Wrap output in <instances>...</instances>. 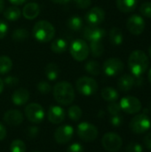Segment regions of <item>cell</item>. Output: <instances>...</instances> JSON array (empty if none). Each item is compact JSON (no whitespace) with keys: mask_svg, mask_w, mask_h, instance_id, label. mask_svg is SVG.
Returning a JSON list of instances; mask_svg holds the SVG:
<instances>
[{"mask_svg":"<svg viewBox=\"0 0 151 152\" xmlns=\"http://www.w3.org/2000/svg\"><path fill=\"white\" fill-rule=\"evenodd\" d=\"M149 64V58L142 50L133 51L128 58V67L134 77H142L147 71Z\"/></svg>","mask_w":151,"mask_h":152,"instance_id":"cell-1","label":"cell"},{"mask_svg":"<svg viewBox=\"0 0 151 152\" xmlns=\"http://www.w3.org/2000/svg\"><path fill=\"white\" fill-rule=\"evenodd\" d=\"M53 94L55 101L63 106L70 105L75 100V90L67 81L58 82L53 88Z\"/></svg>","mask_w":151,"mask_h":152,"instance_id":"cell-2","label":"cell"},{"mask_svg":"<svg viewBox=\"0 0 151 152\" xmlns=\"http://www.w3.org/2000/svg\"><path fill=\"white\" fill-rule=\"evenodd\" d=\"M33 37L39 43L50 42L55 36V28L52 23L47 20L37 21L32 29Z\"/></svg>","mask_w":151,"mask_h":152,"instance_id":"cell-3","label":"cell"},{"mask_svg":"<svg viewBox=\"0 0 151 152\" xmlns=\"http://www.w3.org/2000/svg\"><path fill=\"white\" fill-rule=\"evenodd\" d=\"M69 52L74 60L77 61H84L87 59L90 53V49L89 45L85 40L76 39L71 43L69 46Z\"/></svg>","mask_w":151,"mask_h":152,"instance_id":"cell-4","label":"cell"},{"mask_svg":"<svg viewBox=\"0 0 151 152\" xmlns=\"http://www.w3.org/2000/svg\"><path fill=\"white\" fill-rule=\"evenodd\" d=\"M76 87L79 94L85 96H91L98 90V83L90 77H81L76 82Z\"/></svg>","mask_w":151,"mask_h":152,"instance_id":"cell-5","label":"cell"},{"mask_svg":"<svg viewBox=\"0 0 151 152\" xmlns=\"http://www.w3.org/2000/svg\"><path fill=\"white\" fill-rule=\"evenodd\" d=\"M151 122L150 118L145 113H140L135 115L130 121L129 127L134 134H144L150 130Z\"/></svg>","mask_w":151,"mask_h":152,"instance_id":"cell-6","label":"cell"},{"mask_svg":"<svg viewBox=\"0 0 151 152\" xmlns=\"http://www.w3.org/2000/svg\"><path fill=\"white\" fill-rule=\"evenodd\" d=\"M77 133L79 138L86 142H93L97 139L99 132L97 127L89 123V122H82L77 126Z\"/></svg>","mask_w":151,"mask_h":152,"instance_id":"cell-7","label":"cell"},{"mask_svg":"<svg viewBox=\"0 0 151 152\" xmlns=\"http://www.w3.org/2000/svg\"><path fill=\"white\" fill-rule=\"evenodd\" d=\"M24 115L31 123L39 124L44 118V110L40 104L32 102L26 106L24 110Z\"/></svg>","mask_w":151,"mask_h":152,"instance_id":"cell-8","label":"cell"},{"mask_svg":"<svg viewBox=\"0 0 151 152\" xmlns=\"http://www.w3.org/2000/svg\"><path fill=\"white\" fill-rule=\"evenodd\" d=\"M102 147L109 152H117L123 146V140L116 133H107L101 139Z\"/></svg>","mask_w":151,"mask_h":152,"instance_id":"cell-9","label":"cell"},{"mask_svg":"<svg viewBox=\"0 0 151 152\" xmlns=\"http://www.w3.org/2000/svg\"><path fill=\"white\" fill-rule=\"evenodd\" d=\"M119 105L121 110L127 114H138L142 110L141 101L134 96H125L121 99Z\"/></svg>","mask_w":151,"mask_h":152,"instance_id":"cell-10","label":"cell"},{"mask_svg":"<svg viewBox=\"0 0 151 152\" xmlns=\"http://www.w3.org/2000/svg\"><path fill=\"white\" fill-rule=\"evenodd\" d=\"M124 62L118 58H109L103 63L102 69L108 77H115L122 73L124 70Z\"/></svg>","mask_w":151,"mask_h":152,"instance_id":"cell-11","label":"cell"},{"mask_svg":"<svg viewBox=\"0 0 151 152\" xmlns=\"http://www.w3.org/2000/svg\"><path fill=\"white\" fill-rule=\"evenodd\" d=\"M145 26L146 24L143 18L136 14L130 16L126 21V28L128 31L134 36L141 35L144 31Z\"/></svg>","mask_w":151,"mask_h":152,"instance_id":"cell-12","label":"cell"},{"mask_svg":"<svg viewBox=\"0 0 151 152\" xmlns=\"http://www.w3.org/2000/svg\"><path fill=\"white\" fill-rule=\"evenodd\" d=\"M74 135V128L69 125H63L59 126L53 134L54 140L59 144L68 143Z\"/></svg>","mask_w":151,"mask_h":152,"instance_id":"cell-13","label":"cell"},{"mask_svg":"<svg viewBox=\"0 0 151 152\" xmlns=\"http://www.w3.org/2000/svg\"><path fill=\"white\" fill-rule=\"evenodd\" d=\"M85 19L89 25L99 26L105 20V12L102 8L94 6L86 12Z\"/></svg>","mask_w":151,"mask_h":152,"instance_id":"cell-14","label":"cell"},{"mask_svg":"<svg viewBox=\"0 0 151 152\" xmlns=\"http://www.w3.org/2000/svg\"><path fill=\"white\" fill-rule=\"evenodd\" d=\"M84 37L90 41H101V39L106 36V31L98 26L89 25L84 29Z\"/></svg>","mask_w":151,"mask_h":152,"instance_id":"cell-15","label":"cell"},{"mask_svg":"<svg viewBox=\"0 0 151 152\" xmlns=\"http://www.w3.org/2000/svg\"><path fill=\"white\" fill-rule=\"evenodd\" d=\"M3 118L8 126H18L23 122L24 116L19 110H10L4 113Z\"/></svg>","mask_w":151,"mask_h":152,"instance_id":"cell-16","label":"cell"},{"mask_svg":"<svg viewBox=\"0 0 151 152\" xmlns=\"http://www.w3.org/2000/svg\"><path fill=\"white\" fill-rule=\"evenodd\" d=\"M66 113L64 110L60 106H51L49 108L48 113H47V118L49 122H51L53 125H59L62 123L65 119Z\"/></svg>","mask_w":151,"mask_h":152,"instance_id":"cell-17","label":"cell"},{"mask_svg":"<svg viewBox=\"0 0 151 152\" xmlns=\"http://www.w3.org/2000/svg\"><path fill=\"white\" fill-rule=\"evenodd\" d=\"M29 97V92L26 88H19L13 92L12 95V102L14 105L22 106L28 102Z\"/></svg>","mask_w":151,"mask_h":152,"instance_id":"cell-18","label":"cell"},{"mask_svg":"<svg viewBox=\"0 0 151 152\" xmlns=\"http://www.w3.org/2000/svg\"><path fill=\"white\" fill-rule=\"evenodd\" d=\"M135 86V77L133 76L125 74L118 78L117 81V87L121 92L126 93L133 89Z\"/></svg>","mask_w":151,"mask_h":152,"instance_id":"cell-19","label":"cell"},{"mask_svg":"<svg viewBox=\"0 0 151 152\" xmlns=\"http://www.w3.org/2000/svg\"><path fill=\"white\" fill-rule=\"evenodd\" d=\"M40 13V6L36 3H28L27 4L22 10L23 16L28 20L36 19Z\"/></svg>","mask_w":151,"mask_h":152,"instance_id":"cell-20","label":"cell"},{"mask_svg":"<svg viewBox=\"0 0 151 152\" xmlns=\"http://www.w3.org/2000/svg\"><path fill=\"white\" fill-rule=\"evenodd\" d=\"M117 9L124 12V13H129L135 10L138 0H117Z\"/></svg>","mask_w":151,"mask_h":152,"instance_id":"cell-21","label":"cell"},{"mask_svg":"<svg viewBox=\"0 0 151 152\" xmlns=\"http://www.w3.org/2000/svg\"><path fill=\"white\" fill-rule=\"evenodd\" d=\"M50 48H51L52 52H53L55 53H62L66 52L68 49V42L66 39H64L62 37L56 38L51 43Z\"/></svg>","mask_w":151,"mask_h":152,"instance_id":"cell-22","label":"cell"},{"mask_svg":"<svg viewBox=\"0 0 151 152\" xmlns=\"http://www.w3.org/2000/svg\"><path fill=\"white\" fill-rule=\"evenodd\" d=\"M44 74L48 78V80L54 81L60 76V68L56 63L53 62L48 63L44 68Z\"/></svg>","mask_w":151,"mask_h":152,"instance_id":"cell-23","label":"cell"},{"mask_svg":"<svg viewBox=\"0 0 151 152\" xmlns=\"http://www.w3.org/2000/svg\"><path fill=\"white\" fill-rule=\"evenodd\" d=\"M101 94L102 99L105 100L106 102H116L119 97L118 92L113 87H105V88H103L101 90Z\"/></svg>","mask_w":151,"mask_h":152,"instance_id":"cell-24","label":"cell"},{"mask_svg":"<svg viewBox=\"0 0 151 152\" xmlns=\"http://www.w3.org/2000/svg\"><path fill=\"white\" fill-rule=\"evenodd\" d=\"M109 41L114 45H120L124 41L123 33L118 28H112L109 31Z\"/></svg>","mask_w":151,"mask_h":152,"instance_id":"cell-25","label":"cell"},{"mask_svg":"<svg viewBox=\"0 0 151 152\" xmlns=\"http://www.w3.org/2000/svg\"><path fill=\"white\" fill-rule=\"evenodd\" d=\"M21 15L20 10L16 6H11L4 12V17L10 21L17 20Z\"/></svg>","mask_w":151,"mask_h":152,"instance_id":"cell-26","label":"cell"},{"mask_svg":"<svg viewBox=\"0 0 151 152\" xmlns=\"http://www.w3.org/2000/svg\"><path fill=\"white\" fill-rule=\"evenodd\" d=\"M12 68V61L11 58L7 55L0 56V74L5 75L11 71Z\"/></svg>","mask_w":151,"mask_h":152,"instance_id":"cell-27","label":"cell"},{"mask_svg":"<svg viewBox=\"0 0 151 152\" xmlns=\"http://www.w3.org/2000/svg\"><path fill=\"white\" fill-rule=\"evenodd\" d=\"M89 49H90V52L93 57H100L104 53V45L101 43V41L90 42Z\"/></svg>","mask_w":151,"mask_h":152,"instance_id":"cell-28","label":"cell"},{"mask_svg":"<svg viewBox=\"0 0 151 152\" xmlns=\"http://www.w3.org/2000/svg\"><path fill=\"white\" fill-rule=\"evenodd\" d=\"M85 69L89 74L93 76H98L101 73V66L96 61H89L88 62H86L85 65Z\"/></svg>","mask_w":151,"mask_h":152,"instance_id":"cell-29","label":"cell"},{"mask_svg":"<svg viewBox=\"0 0 151 152\" xmlns=\"http://www.w3.org/2000/svg\"><path fill=\"white\" fill-rule=\"evenodd\" d=\"M68 27L73 31H78L83 27V20L78 16H72L68 20Z\"/></svg>","mask_w":151,"mask_h":152,"instance_id":"cell-30","label":"cell"},{"mask_svg":"<svg viewBox=\"0 0 151 152\" xmlns=\"http://www.w3.org/2000/svg\"><path fill=\"white\" fill-rule=\"evenodd\" d=\"M68 115L71 120L77 122L82 118L83 112H82V110L80 107H78L77 105H73V106L69 107V109L68 110Z\"/></svg>","mask_w":151,"mask_h":152,"instance_id":"cell-31","label":"cell"},{"mask_svg":"<svg viewBox=\"0 0 151 152\" xmlns=\"http://www.w3.org/2000/svg\"><path fill=\"white\" fill-rule=\"evenodd\" d=\"M26 144L23 141L20 139L13 140L10 144V151L11 152H26Z\"/></svg>","mask_w":151,"mask_h":152,"instance_id":"cell-32","label":"cell"},{"mask_svg":"<svg viewBox=\"0 0 151 152\" xmlns=\"http://www.w3.org/2000/svg\"><path fill=\"white\" fill-rule=\"evenodd\" d=\"M28 32L25 28H21L15 29L12 36V39L17 42L24 41L26 38H28Z\"/></svg>","mask_w":151,"mask_h":152,"instance_id":"cell-33","label":"cell"},{"mask_svg":"<svg viewBox=\"0 0 151 152\" xmlns=\"http://www.w3.org/2000/svg\"><path fill=\"white\" fill-rule=\"evenodd\" d=\"M36 88H37L38 92L42 94H48L52 91L51 85L46 81H40L36 85Z\"/></svg>","mask_w":151,"mask_h":152,"instance_id":"cell-34","label":"cell"},{"mask_svg":"<svg viewBox=\"0 0 151 152\" xmlns=\"http://www.w3.org/2000/svg\"><path fill=\"white\" fill-rule=\"evenodd\" d=\"M107 110H108V112H109L111 116L120 114V111L122 110H121V107H120V105H119V103H117V102H109V104L108 107H107Z\"/></svg>","mask_w":151,"mask_h":152,"instance_id":"cell-35","label":"cell"},{"mask_svg":"<svg viewBox=\"0 0 151 152\" xmlns=\"http://www.w3.org/2000/svg\"><path fill=\"white\" fill-rule=\"evenodd\" d=\"M140 12L142 16L151 18V2H146L143 3L140 6Z\"/></svg>","mask_w":151,"mask_h":152,"instance_id":"cell-36","label":"cell"},{"mask_svg":"<svg viewBox=\"0 0 151 152\" xmlns=\"http://www.w3.org/2000/svg\"><path fill=\"white\" fill-rule=\"evenodd\" d=\"M123 122H124V118H123V116L120 115V114L113 115L110 118V124L114 127H119V126H121L122 124H123Z\"/></svg>","mask_w":151,"mask_h":152,"instance_id":"cell-37","label":"cell"},{"mask_svg":"<svg viewBox=\"0 0 151 152\" xmlns=\"http://www.w3.org/2000/svg\"><path fill=\"white\" fill-rule=\"evenodd\" d=\"M125 152H143V149L138 142H130L125 148Z\"/></svg>","mask_w":151,"mask_h":152,"instance_id":"cell-38","label":"cell"},{"mask_svg":"<svg viewBox=\"0 0 151 152\" xmlns=\"http://www.w3.org/2000/svg\"><path fill=\"white\" fill-rule=\"evenodd\" d=\"M75 6L79 9H86L90 7L92 1L91 0H72Z\"/></svg>","mask_w":151,"mask_h":152,"instance_id":"cell-39","label":"cell"},{"mask_svg":"<svg viewBox=\"0 0 151 152\" xmlns=\"http://www.w3.org/2000/svg\"><path fill=\"white\" fill-rule=\"evenodd\" d=\"M4 81V84L7 86H15L19 84V79L16 77H13V76H8L6 77H4V79L3 80Z\"/></svg>","mask_w":151,"mask_h":152,"instance_id":"cell-40","label":"cell"},{"mask_svg":"<svg viewBox=\"0 0 151 152\" xmlns=\"http://www.w3.org/2000/svg\"><path fill=\"white\" fill-rule=\"evenodd\" d=\"M66 152H85V149H84V147L80 143L75 142V143L70 144L67 148Z\"/></svg>","mask_w":151,"mask_h":152,"instance_id":"cell-41","label":"cell"},{"mask_svg":"<svg viewBox=\"0 0 151 152\" xmlns=\"http://www.w3.org/2000/svg\"><path fill=\"white\" fill-rule=\"evenodd\" d=\"M8 24L4 20H0V39H3L8 34Z\"/></svg>","mask_w":151,"mask_h":152,"instance_id":"cell-42","label":"cell"},{"mask_svg":"<svg viewBox=\"0 0 151 152\" xmlns=\"http://www.w3.org/2000/svg\"><path fill=\"white\" fill-rule=\"evenodd\" d=\"M39 129L36 126H30L28 130V134L30 138H35L38 135Z\"/></svg>","mask_w":151,"mask_h":152,"instance_id":"cell-43","label":"cell"},{"mask_svg":"<svg viewBox=\"0 0 151 152\" xmlns=\"http://www.w3.org/2000/svg\"><path fill=\"white\" fill-rule=\"evenodd\" d=\"M143 142H144V145L146 146V148L151 151V133H148L145 135V137L143 139Z\"/></svg>","mask_w":151,"mask_h":152,"instance_id":"cell-44","label":"cell"},{"mask_svg":"<svg viewBox=\"0 0 151 152\" xmlns=\"http://www.w3.org/2000/svg\"><path fill=\"white\" fill-rule=\"evenodd\" d=\"M6 134H7V131L5 126L2 123H0V142L5 139Z\"/></svg>","mask_w":151,"mask_h":152,"instance_id":"cell-45","label":"cell"},{"mask_svg":"<svg viewBox=\"0 0 151 152\" xmlns=\"http://www.w3.org/2000/svg\"><path fill=\"white\" fill-rule=\"evenodd\" d=\"M9 2L14 5H20L26 2V0H9Z\"/></svg>","mask_w":151,"mask_h":152,"instance_id":"cell-46","label":"cell"},{"mask_svg":"<svg viewBox=\"0 0 151 152\" xmlns=\"http://www.w3.org/2000/svg\"><path fill=\"white\" fill-rule=\"evenodd\" d=\"M53 2L56 3V4H68L69 2H70L71 0H52Z\"/></svg>","mask_w":151,"mask_h":152,"instance_id":"cell-47","label":"cell"},{"mask_svg":"<svg viewBox=\"0 0 151 152\" xmlns=\"http://www.w3.org/2000/svg\"><path fill=\"white\" fill-rule=\"evenodd\" d=\"M4 81H3V79H1V78H0V94L3 92V90H4Z\"/></svg>","mask_w":151,"mask_h":152,"instance_id":"cell-48","label":"cell"},{"mask_svg":"<svg viewBox=\"0 0 151 152\" xmlns=\"http://www.w3.org/2000/svg\"><path fill=\"white\" fill-rule=\"evenodd\" d=\"M4 0H0V12L4 10Z\"/></svg>","mask_w":151,"mask_h":152,"instance_id":"cell-49","label":"cell"},{"mask_svg":"<svg viewBox=\"0 0 151 152\" xmlns=\"http://www.w3.org/2000/svg\"><path fill=\"white\" fill-rule=\"evenodd\" d=\"M148 78H149V81H150V85H151V69H150V70L149 71V75H148Z\"/></svg>","mask_w":151,"mask_h":152,"instance_id":"cell-50","label":"cell"},{"mask_svg":"<svg viewBox=\"0 0 151 152\" xmlns=\"http://www.w3.org/2000/svg\"><path fill=\"white\" fill-rule=\"evenodd\" d=\"M149 55H150V57L151 59V45L150 46V48H149Z\"/></svg>","mask_w":151,"mask_h":152,"instance_id":"cell-51","label":"cell"},{"mask_svg":"<svg viewBox=\"0 0 151 152\" xmlns=\"http://www.w3.org/2000/svg\"><path fill=\"white\" fill-rule=\"evenodd\" d=\"M150 112H151V102H150Z\"/></svg>","mask_w":151,"mask_h":152,"instance_id":"cell-52","label":"cell"},{"mask_svg":"<svg viewBox=\"0 0 151 152\" xmlns=\"http://www.w3.org/2000/svg\"><path fill=\"white\" fill-rule=\"evenodd\" d=\"M32 152H40V151H32Z\"/></svg>","mask_w":151,"mask_h":152,"instance_id":"cell-53","label":"cell"}]
</instances>
